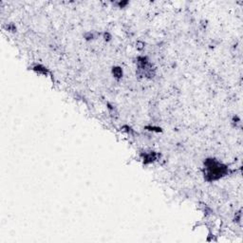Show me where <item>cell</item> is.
Listing matches in <instances>:
<instances>
[{
  "label": "cell",
  "mask_w": 243,
  "mask_h": 243,
  "mask_svg": "<svg viewBox=\"0 0 243 243\" xmlns=\"http://www.w3.org/2000/svg\"><path fill=\"white\" fill-rule=\"evenodd\" d=\"M227 172V166L216 159H207L204 162V178L208 181L219 180L225 176Z\"/></svg>",
  "instance_id": "cell-1"
},
{
  "label": "cell",
  "mask_w": 243,
  "mask_h": 243,
  "mask_svg": "<svg viewBox=\"0 0 243 243\" xmlns=\"http://www.w3.org/2000/svg\"><path fill=\"white\" fill-rule=\"evenodd\" d=\"M156 159V154L154 152H150L148 154H144L143 156V161L146 164H148V162H152Z\"/></svg>",
  "instance_id": "cell-2"
},
{
  "label": "cell",
  "mask_w": 243,
  "mask_h": 243,
  "mask_svg": "<svg viewBox=\"0 0 243 243\" xmlns=\"http://www.w3.org/2000/svg\"><path fill=\"white\" fill-rule=\"evenodd\" d=\"M112 73H113L114 77L117 79L123 77V70L120 67H113V68H112Z\"/></svg>",
  "instance_id": "cell-3"
},
{
  "label": "cell",
  "mask_w": 243,
  "mask_h": 243,
  "mask_svg": "<svg viewBox=\"0 0 243 243\" xmlns=\"http://www.w3.org/2000/svg\"><path fill=\"white\" fill-rule=\"evenodd\" d=\"M33 70L37 71L38 73H43V74H48V70L47 68L41 66V65H36L35 67H33Z\"/></svg>",
  "instance_id": "cell-4"
}]
</instances>
